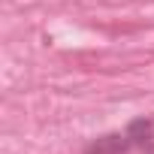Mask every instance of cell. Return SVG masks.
Here are the masks:
<instances>
[{
    "instance_id": "6da1fadb",
    "label": "cell",
    "mask_w": 154,
    "mask_h": 154,
    "mask_svg": "<svg viewBox=\"0 0 154 154\" xmlns=\"http://www.w3.org/2000/svg\"><path fill=\"white\" fill-rule=\"evenodd\" d=\"M151 145H154V121L136 118L118 133L91 139L82 154H130V151H151Z\"/></svg>"
}]
</instances>
